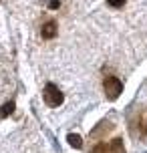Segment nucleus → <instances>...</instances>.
Listing matches in <instances>:
<instances>
[{"label": "nucleus", "instance_id": "1a4fd4ad", "mask_svg": "<svg viewBox=\"0 0 147 153\" xmlns=\"http://www.w3.org/2000/svg\"><path fill=\"white\" fill-rule=\"evenodd\" d=\"M48 6H50V8L54 10V8H59V6H61V2H59V0H50V2H48Z\"/></svg>", "mask_w": 147, "mask_h": 153}, {"label": "nucleus", "instance_id": "f257e3e1", "mask_svg": "<svg viewBox=\"0 0 147 153\" xmlns=\"http://www.w3.org/2000/svg\"><path fill=\"white\" fill-rule=\"evenodd\" d=\"M103 89H105V95H107L109 101H115V99H119V95L123 93V83H121L117 76H105Z\"/></svg>", "mask_w": 147, "mask_h": 153}, {"label": "nucleus", "instance_id": "423d86ee", "mask_svg": "<svg viewBox=\"0 0 147 153\" xmlns=\"http://www.w3.org/2000/svg\"><path fill=\"white\" fill-rule=\"evenodd\" d=\"M14 111V103L10 101V103H4L2 107H0V117H8V115Z\"/></svg>", "mask_w": 147, "mask_h": 153}, {"label": "nucleus", "instance_id": "0eeeda50", "mask_svg": "<svg viewBox=\"0 0 147 153\" xmlns=\"http://www.w3.org/2000/svg\"><path fill=\"white\" fill-rule=\"evenodd\" d=\"M101 129L111 131V129H113V125H111L109 121H103V123H101ZM91 135H93V137H101V131H99V129H95V131H91Z\"/></svg>", "mask_w": 147, "mask_h": 153}, {"label": "nucleus", "instance_id": "f03ea898", "mask_svg": "<svg viewBox=\"0 0 147 153\" xmlns=\"http://www.w3.org/2000/svg\"><path fill=\"white\" fill-rule=\"evenodd\" d=\"M91 153H125L123 139H111L109 143H97Z\"/></svg>", "mask_w": 147, "mask_h": 153}, {"label": "nucleus", "instance_id": "20e7f679", "mask_svg": "<svg viewBox=\"0 0 147 153\" xmlns=\"http://www.w3.org/2000/svg\"><path fill=\"white\" fill-rule=\"evenodd\" d=\"M40 34H42V38H54V36H56V24H54L53 20L45 22V24H42Z\"/></svg>", "mask_w": 147, "mask_h": 153}, {"label": "nucleus", "instance_id": "39448f33", "mask_svg": "<svg viewBox=\"0 0 147 153\" xmlns=\"http://www.w3.org/2000/svg\"><path fill=\"white\" fill-rule=\"evenodd\" d=\"M67 141H69V145L75 147V149H81V147H83V139H81V135H77V133H71L69 137H67Z\"/></svg>", "mask_w": 147, "mask_h": 153}, {"label": "nucleus", "instance_id": "6e6552de", "mask_svg": "<svg viewBox=\"0 0 147 153\" xmlns=\"http://www.w3.org/2000/svg\"><path fill=\"white\" fill-rule=\"evenodd\" d=\"M107 2H109V4H111L113 8H119V6H123L127 0H107Z\"/></svg>", "mask_w": 147, "mask_h": 153}, {"label": "nucleus", "instance_id": "7ed1b4c3", "mask_svg": "<svg viewBox=\"0 0 147 153\" xmlns=\"http://www.w3.org/2000/svg\"><path fill=\"white\" fill-rule=\"evenodd\" d=\"M42 97H45V103H47L48 107H59L62 103V93L59 91V87H54L53 83H48L45 87V93H42Z\"/></svg>", "mask_w": 147, "mask_h": 153}]
</instances>
